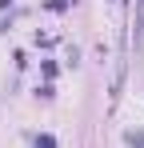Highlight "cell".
<instances>
[{
	"mask_svg": "<svg viewBox=\"0 0 144 148\" xmlns=\"http://www.w3.org/2000/svg\"><path fill=\"white\" fill-rule=\"evenodd\" d=\"M124 140H128L132 148H144V132H140V128H132V132H124Z\"/></svg>",
	"mask_w": 144,
	"mask_h": 148,
	"instance_id": "6da1fadb",
	"label": "cell"
},
{
	"mask_svg": "<svg viewBox=\"0 0 144 148\" xmlns=\"http://www.w3.org/2000/svg\"><path fill=\"white\" fill-rule=\"evenodd\" d=\"M36 148H56V136H40V140H36Z\"/></svg>",
	"mask_w": 144,
	"mask_h": 148,
	"instance_id": "7a4b0ae2",
	"label": "cell"
},
{
	"mask_svg": "<svg viewBox=\"0 0 144 148\" xmlns=\"http://www.w3.org/2000/svg\"><path fill=\"white\" fill-rule=\"evenodd\" d=\"M48 8H52V12H64V8H68V0H48Z\"/></svg>",
	"mask_w": 144,
	"mask_h": 148,
	"instance_id": "3957f363",
	"label": "cell"
}]
</instances>
